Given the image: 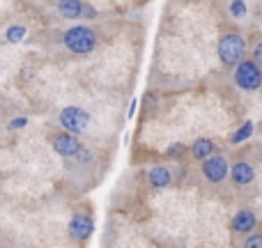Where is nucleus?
<instances>
[{
	"label": "nucleus",
	"mask_w": 262,
	"mask_h": 248,
	"mask_svg": "<svg viewBox=\"0 0 262 248\" xmlns=\"http://www.w3.org/2000/svg\"><path fill=\"white\" fill-rule=\"evenodd\" d=\"M5 37H7V41H12V44H16V41H23V37H26V28H23V26H12Z\"/></svg>",
	"instance_id": "nucleus-14"
},
{
	"label": "nucleus",
	"mask_w": 262,
	"mask_h": 248,
	"mask_svg": "<svg viewBox=\"0 0 262 248\" xmlns=\"http://www.w3.org/2000/svg\"><path fill=\"white\" fill-rule=\"evenodd\" d=\"M203 175H205V179L212 182V184H221L228 177V161L221 154H209L203 161Z\"/></svg>",
	"instance_id": "nucleus-5"
},
{
	"label": "nucleus",
	"mask_w": 262,
	"mask_h": 248,
	"mask_svg": "<svg viewBox=\"0 0 262 248\" xmlns=\"http://www.w3.org/2000/svg\"><path fill=\"white\" fill-rule=\"evenodd\" d=\"M253 58H255V62L262 67V41H258L255 44V49H253Z\"/></svg>",
	"instance_id": "nucleus-19"
},
{
	"label": "nucleus",
	"mask_w": 262,
	"mask_h": 248,
	"mask_svg": "<svg viewBox=\"0 0 262 248\" xmlns=\"http://www.w3.org/2000/svg\"><path fill=\"white\" fill-rule=\"evenodd\" d=\"M51 143H53V149L60 154V156H74V154L81 149V143H78L76 133H69V131L55 133L53 138H51Z\"/></svg>",
	"instance_id": "nucleus-6"
},
{
	"label": "nucleus",
	"mask_w": 262,
	"mask_h": 248,
	"mask_svg": "<svg viewBox=\"0 0 262 248\" xmlns=\"http://www.w3.org/2000/svg\"><path fill=\"white\" fill-rule=\"evenodd\" d=\"M209 154H214V143L209 138H198L191 147V156L198 159V161H205Z\"/></svg>",
	"instance_id": "nucleus-12"
},
{
	"label": "nucleus",
	"mask_w": 262,
	"mask_h": 248,
	"mask_svg": "<svg viewBox=\"0 0 262 248\" xmlns=\"http://www.w3.org/2000/svg\"><path fill=\"white\" fill-rule=\"evenodd\" d=\"M147 179H149V184H152L154 189H163V186L170 184L172 175H170V170H168L166 166H154L152 170L147 172Z\"/></svg>",
	"instance_id": "nucleus-10"
},
{
	"label": "nucleus",
	"mask_w": 262,
	"mask_h": 248,
	"mask_svg": "<svg viewBox=\"0 0 262 248\" xmlns=\"http://www.w3.org/2000/svg\"><path fill=\"white\" fill-rule=\"evenodd\" d=\"M246 248H262V235H253L246 239Z\"/></svg>",
	"instance_id": "nucleus-16"
},
{
	"label": "nucleus",
	"mask_w": 262,
	"mask_h": 248,
	"mask_svg": "<svg viewBox=\"0 0 262 248\" xmlns=\"http://www.w3.org/2000/svg\"><path fill=\"white\" fill-rule=\"evenodd\" d=\"M92 230H95V223H92V218L88 214H74L72 221H69V235L78 241L88 239L92 235Z\"/></svg>",
	"instance_id": "nucleus-7"
},
{
	"label": "nucleus",
	"mask_w": 262,
	"mask_h": 248,
	"mask_svg": "<svg viewBox=\"0 0 262 248\" xmlns=\"http://www.w3.org/2000/svg\"><path fill=\"white\" fill-rule=\"evenodd\" d=\"M83 0H60L58 3V9L64 18H81L83 14Z\"/></svg>",
	"instance_id": "nucleus-11"
},
{
	"label": "nucleus",
	"mask_w": 262,
	"mask_h": 248,
	"mask_svg": "<svg viewBox=\"0 0 262 248\" xmlns=\"http://www.w3.org/2000/svg\"><path fill=\"white\" fill-rule=\"evenodd\" d=\"M246 12H249V9H246V3H244V0H232V3H230V14H232L235 18L246 16Z\"/></svg>",
	"instance_id": "nucleus-15"
},
{
	"label": "nucleus",
	"mask_w": 262,
	"mask_h": 248,
	"mask_svg": "<svg viewBox=\"0 0 262 248\" xmlns=\"http://www.w3.org/2000/svg\"><path fill=\"white\" fill-rule=\"evenodd\" d=\"M62 41H64V46H67L72 53L88 55V53H92L95 46H97V32L92 30L90 26H74V28H69V30L64 32Z\"/></svg>",
	"instance_id": "nucleus-1"
},
{
	"label": "nucleus",
	"mask_w": 262,
	"mask_h": 248,
	"mask_svg": "<svg viewBox=\"0 0 262 248\" xmlns=\"http://www.w3.org/2000/svg\"><path fill=\"white\" fill-rule=\"evenodd\" d=\"M26 124H28V120H26V118H14L12 122H9V129H23Z\"/></svg>",
	"instance_id": "nucleus-18"
},
{
	"label": "nucleus",
	"mask_w": 262,
	"mask_h": 248,
	"mask_svg": "<svg viewBox=\"0 0 262 248\" xmlns=\"http://www.w3.org/2000/svg\"><path fill=\"white\" fill-rule=\"evenodd\" d=\"M168 152H170V154H172V152H175V154H180V152H182V147H180V145H175V147H170V149H168Z\"/></svg>",
	"instance_id": "nucleus-20"
},
{
	"label": "nucleus",
	"mask_w": 262,
	"mask_h": 248,
	"mask_svg": "<svg viewBox=\"0 0 262 248\" xmlns=\"http://www.w3.org/2000/svg\"><path fill=\"white\" fill-rule=\"evenodd\" d=\"M81 16H83V18H95V16H97V9L92 7V5L85 3V5H83V14H81Z\"/></svg>",
	"instance_id": "nucleus-17"
},
{
	"label": "nucleus",
	"mask_w": 262,
	"mask_h": 248,
	"mask_svg": "<svg viewBox=\"0 0 262 248\" xmlns=\"http://www.w3.org/2000/svg\"><path fill=\"white\" fill-rule=\"evenodd\" d=\"M255 226H258V218H255V214L249 212V209L237 212L235 218H232V228H235L239 235H249V232H253Z\"/></svg>",
	"instance_id": "nucleus-9"
},
{
	"label": "nucleus",
	"mask_w": 262,
	"mask_h": 248,
	"mask_svg": "<svg viewBox=\"0 0 262 248\" xmlns=\"http://www.w3.org/2000/svg\"><path fill=\"white\" fill-rule=\"evenodd\" d=\"M251 136H253V122H244L239 129L235 131V136H232L230 143L232 145H239V143H244V140H249Z\"/></svg>",
	"instance_id": "nucleus-13"
},
{
	"label": "nucleus",
	"mask_w": 262,
	"mask_h": 248,
	"mask_svg": "<svg viewBox=\"0 0 262 248\" xmlns=\"http://www.w3.org/2000/svg\"><path fill=\"white\" fill-rule=\"evenodd\" d=\"M60 124L69 133H83L90 124V115L78 106H67V108L60 110Z\"/></svg>",
	"instance_id": "nucleus-4"
},
{
	"label": "nucleus",
	"mask_w": 262,
	"mask_h": 248,
	"mask_svg": "<svg viewBox=\"0 0 262 248\" xmlns=\"http://www.w3.org/2000/svg\"><path fill=\"white\" fill-rule=\"evenodd\" d=\"M235 83L246 92H253L262 85V67L255 60H242L235 64Z\"/></svg>",
	"instance_id": "nucleus-3"
},
{
	"label": "nucleus",
	"mask_w": 262,
	"mask_h": 248,
	"mask_svg": "<svg viewBox=\"0 0 262 248\" xmlns=\"http://www.w3.org/2000/svg\"><path fill=\"white\" fill-rule=\"evenodd\" d=\"M230 179L235 182L237 186H249V184H253V179H255L253 166H251L249 161H237L235 166L230 168Z\"/></svg>",
	"instance_id": "nucleus-8"
},
{
	"label": "nucleus",
	"mask_w": 262,
	"mask_h": 248,
	"mask_svg": "<svg viewBox=\"0 0 262 248\" xmlns=\"http://www.w3.org/2000/svg\"><path fill=\"white\" fill-rule=\"evenodd\" d=\"M246 55V41L239 35L230 32V35H223L219 41V58L226 67H235L237 62H242Z\"/></svg>",
	"instance_id": "nucleus-2"
}]
</instances>
